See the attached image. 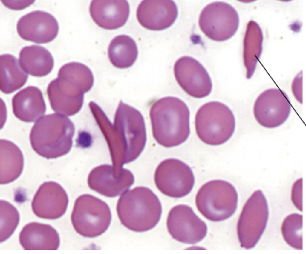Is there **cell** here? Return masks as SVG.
Masks as SVG:
<instances>
[{
  "label": "cell",
  "instance_id": "6da1fadb",
  "mask_svg": "<svg viewBox=\"0 0 306 254\" xmlns=\"http://www.w3.org/2000/svg\"><path fill=\"white\" fill-rule=\"evenodd\" d=\"M149 115L154 138L169 148L185 141L190 133V112L185 102L174 97L161 98L152 105Z\"/></svg>",
  "mask_w": 306,
  "mask_h": 254
},
{
  "label": "cell",
  "instance_id": "7a4b0ae2",
  "mask_svg": "<svg viewBox=\"0 0 306 254\" xmlns=\"http://www.w3.org/2000/svg\"><path fill=\"white\" fill-rule=\"evenodd\" d=\"M116 210L122 224L131 230L141 232L156 225L160 219L162 207L151 189L140 186L123 194L117 201Z\"/></svg>",
  "mask_w": 306,
  "mask_h": 254
},
{
  "label": "cell",
  "instance_id": "3957f363",
  "mask_svg": "<svg viewBox=\"0 0 306 254\" xmlns=\"http://www.w3.org/2000/svg\"><path fill=\"white\" fill-rule=\"evenodd\" d=\"M72 126L69 119L52 113L39 118L33 126L30 135L32 148L47 159H54L67 154L72 144Z\"/></svg>",
  "mask_w": 306,
  "mask_h": 254
},
{
  "label": "cell",
  "instance_id": "277c9868",
  "mask_svg": "<svg viewBox=\"0 0 306 254\" xmlns=\"http://www.w3.org/2000/svg\"><path fill=\"white\" fill-rule=\"evenodd\" d=\"M116 116L120 136L115 144L114 154L125 164L136 160L143 150L147 138L145 124L139 110L121 101Z\"/></svg>",
  "mask_w": 306,
  "mask_h": 254
},
{
  "label": "cell",
  "instance_id": "5b68a950",
  "mask_svg": "<svg viewBox=\"0 0 306 254\" xmlns=\"http://www.w3.org/2000/svg\"><path fill=\"white\" fill-rule=\"evenodd\" d=\"M235 119L230 109L224 104L212 101L203 104L195 116V126L199 138L210 145L223 144L232 135Z\"/></svg>",
  "mask_w": 306,
  "mask_h": 254
},
{
  "label": "cell",
  "instance_id": "8992f818",
  "mask_svg": "<svg viewBox=\"0 0 306 254\" xmlns=\"http://www.w3.org/2000/svg\"><path fill=\"white\" fill-rule=\"evenodd\" d=\"M237 191L230 183L214 180L203 184L195 197L196 207L207 219L218 222L227 219L235 213L238 205Z\"/></svg>",
  "mask_w": 306,
  "mask_h": 254
},
{
  "label": "cell",
  "instance_id": "52a82bcc",
  "mask_svg": "<svg viewBox=\"0 0 306 254\" xmlns=\"http://www.w3.org/2000/svg\"><path fill=\"white\" fill-rule=\"evenodd\" d=\"M72 224L80 235L93 238L100 235L110 224V209L105 202L92 195L84 194L76 200L71 216Z\"/></svg>",
  "mask_w": 306,
  "mask_h": 254
},
{
  "label": "cell",
  "instance_id": "ba28073f",
  "mask_svg": "<svg viewBox=\"0 0 306 254\" xmlns=\"http://www.w3.org/2000/svg\"><path fill=\"white\" fill-rule=\"evenodd\" d=\"M269 216L268 205L260 190L255 191L244 204L237 226L238 239L241 247L253 248L262 235Z\"/></svg>",
  "mask_w": 306,
  "mask_h": 254
},
{
  "label": "cell",
  "instance_id": "9c48e42d",
  "mask_svg": "<svg viewBox=\"0 0 306 254\" xmlns=\"http://www.w3.org/2000/svg\"><path fill=\"white\" fill-rule=\"evenodd\" d=\"M198 24L201 30L208 38L223 41L235 35L239 26V18L237 11L230 4L215 2L202 10Z\"/></svg>",
  "mask_w": 306,
  "mask_h": 254
},
{
  "label": "cell",
  "instance_id": "30bf717a",
  "mask_svg": "<svg viewBox=\"0 0 306 254\" xmlns=\"http://www.w3.org/2000/svg\"><path fill=\"white\" fill-rule=\"evenodd\" d=\"M154 181L161 193L175 198L189 194L195 182L194 176L190 167L175 158L164 160L159 164L155 172Z\"/></svg>",
  "mask_w": 306,
  "mask_h": 254
},
{
  "label": "cell",
  "instance_id": "8fae6325",
  "mask_svg": "<svg viewBox=\"0 0 306 254\" xmlns=\"http://www.w3.org/2000/svg\"><path fill=\"white\" fill-rule=\"evenodd\" d=\"M168 230L173 238L185 244H194L206 236V224L187 205L179 204L173 207L166 221Z\"/></svg>",
  "mask_w": 306,
  "mask_h": 254
},
{
  "label": "cell",
  "instance_id": "7c38bea8",
  "mask_svg": "<svg viewBox=\"0 0 306 254\" xmlns=\"http://www.w3.org/2000/svg\"><path fill=\"white\" fill-rule=\"evenodd\" d=\"M291 110L287 96L278 88L269 89L262 93L257 98L253 107L257 122L269 128L282 124L288 118Z\"/></svg>",
  "mask_w": 306,
  "mask_h": 254
},
{
  "label": "cell",
  "instance_id": "4fadbf2b",
  "mask_svg": "<svg viewBox=\"0 0 306 254\" xmlns=\"http://www.w3.org/2000/svg\"><path fill=\"white\" fill-rule=\"evenodd\" d=\"M174 73L178 84L191 97L201 98L211 92V78L206 69L195 59L186 56L180 58L175 63Z\"/></svg>",
  "mask_w": 306,
  "mask_h": 254
},
{
  "label": "cell",
  "instance_id": "5bb4252c",
  "mask_svg": "<svg viewBox=\"0 0 306 254\" xmlns=\"http://www.w3.org/2000/svg\"><path fill=\"white\" fill-rule=\"evenodd\" d=\"M17 32L24 40L38 44L50 42L58 35V23L47 12L36 10L22 16L17 24Z\"/></svg>",
  "mask_w": 306,
  "mask_h": 254
},
{
  "label": "cell",
  "instance_id": "9a60e30c",
  "mask_svg": "<svg viewBox=\"0 0 306 254\" xmlns=\"http://www.w3.org/2000/svg\"><path fill=\"white\" fill-rule=\"evenodd\" d=\"M68 203V195L62 186L56 182L48 181L39 187L32 201L31 207L37 217L54 220L64 214Z\"/></svg>",
  "mask_w": 306,
  "mask_h": 254
},
{
  "label": "cell",
  "instance_id": "2e32d148",
  "mask_svg": "<svg viewBox=\"0 0 306 254\" xmlns=\"http://www.w3.org/2000/svg\"><path fill=\"white\" fill-rule=\"evenodd\" d=\"M134 177L129 170L124 168L119 177L114 176L112 166L105 164L97 166L90 173L88 178L91 190L105 197L113 198L127 191L133 184Z\"/></svg>",
  "mask_w": 306,
  "mask_h": 254
},
{
  "label": "cell",
  "instance_id": "e0dca14e",
  "mask_svg": "<svg viewBox=\"0 0 306 254\" xmlns=\"http://www.w3.org/2000/svg\"><path fill=\"white\" fill-rule=\"evenodd\" d=\"M178 15L177 6L172 0H144L139 4L137 17L144 27L152 30L167 29L174 23Z\"/></svg>",
  "mask_w": 306,
  "mask_h": 254
},
{
  "label": "cell",
  "instance_id": "ac0fdd59",
  "mask_svg": "<svg viewBox=\"0 0 306 254\" xmlns=\"http://www.w3.org/2000/svg\"><path fill=\"white\" fill-rule=\"evenodd\" d=\"M47 93L51 109L68 116L78 112L83 101L84 93L67 79L58 76L49 84Z\"/></svg>",
  "mask_w": 306,
  "mask_h": 254
},
{
  "label": "cell",
  "instance_id": "d6986e66",
  "mask_svg": "<svg viewBox=\"0 0 306 254\" xmlns=\"http://www.w3.org/2000/svg\"><path fill=\"white\" fill-rule=\"evenodd\" d=\"M89 12L95 23L107 30H115L123 26L128 18L130 7L126 0H93Z\"/></svg>",
  "mask_w": 306,
  "mask_h": 254
},
{
  "label": "cell",
  "instance_id": "ffe728a7",
  "mask_svg": "<svg viewBox=\"0 0 306 254\" xmlns=\"http://www.w3.org/2000/svg\"><path fill=\"white\" fill-rule=\"evenodd\" d=\"M12 106L15 116L26 122L35 121L46 110L42 93L34 86H28L15 94L12 99Z\"/></svg>",
  "mask_w": 306,
  "mask_h": 254
},
{
  "label": "cell",
  "instance_id": "44dd1931",
  "mask_svg": "<svg viewBox=\"0 0 306 254\" xmlns=\"http://www.w3.org/2000/svg\"><path fill=\"white\" fill-rule=\"evenodd\" d=\"M19 242L25 250H57L60 243L56 230L49 224L32 222L23 227Z\"/></svg>",
  "mask_w": 306,
  "mask_h": 254
},
{
  "label": "cell",
  "instance_id": "7402d4cb",
  "mask_svg": "<svg viewBox=\"0 0 306 254\" xmlns=\"http://www.w3.org/2000/svg\"><path fill=\"white\" fill-rule=\"evenodd\" d=\"M19 63L22 69L29 74L42 77L48 74L54 66L51 53L45 48L38 45L25 46L21 50Z\"/></svg>",
  "mask_w": 306,
  "mask_h": 254
},
{
  "label": "cell",
  "instance_id": "603a6c76",
  "mask_svg": "<svg viewBox=\"0 0 306 254\" xmlns=\"http://www.w3.org/2000/svg\"><path fill=\"white\" fill-rule=\"evenodd\" d=\"M1 184L13 181L21 175L24 166V158L19 147L13 143L0 140Z\"/></svg>",
  "mask_w": 306,
  "mask_h": 254
},
{
  "label": "cell",
  "instance_id": "cb8c5ba5",
  "mask_svg": "<svg viewBox=\"0 0 306 254\" xmlns=\"http://www.w3.org/2000/svg\"><path fill=\"white\" fill-rule=\"evenodd\" d=\"M263 35L261 30L255 22L248 23L243 41V57L246 70V78L252 76L262 50Z\"/></svg>",
  "mask_w": 306,
  "mask_h": 254
},
{
  "label": "cell",
  "instance_id": "d4e9b609",
  "mask_svg": "<svg viewBox=\"0 0 306 254\" xmlns=\"http://www.w3.org/2000/svg\"><path fill=\"white\" fill-rule=\"evenodd\" d=\"M0 89L6 94L19 89L26 83L28 75L21 68L17 59L7 54L0 56Z\"/></svg>",
  "mask_w": 306,
  "mask_h": 254
},
{
  "label": "cell",
  "instance_id": "484cf974",
  "mask_svg": "<svg viewBox=\"0 0 306 254\" xmlns=\"http://www.w3.org/2000/svg\"><path fill=\"white\" fill-rule=\"evenodd\" d=\"M108 58L112 64L120 69L131 66L138 55V50L135 41L129 36L122 35L114 37L108 48Z\"/></svg>",
  "mask_w": 306,
  "mask_h": 254
},
{
  "label": "cell",
  "instance_id": "4316f807",
  "mask_svg": "<svg viewBox=\"0 0 306 254\" xmlns=\"http://www.w3.org/2000/svg\"><path fill=\"white\" fill-rule=\"evenodd\" d=\"M58 75L68 80L84 93L89 91L94 84V77L91 70L81 63L72 62L64 65L59 69Z\"/></svg>",
  "mask_w": 306,
  "mask_h": 254
},
{
  "label": "cell",
  "instance_id": "83f0119b",
  "mask_svg": "<svg viewBox=\"0 0 306 254\" xmlns=\"http://www.w3.org/2000/svg\"><path fill=\"white\" fill-rule=\"evenodd\" d=\"M303 216L291 214L283 221L281 227L283 238L290 246L297 250L303 249Z\"/></svg>",
  "mask_w": 306,
  "mask_h": 254
},
{
  "label": "cell",
  "instance_id": "f1b7e54d",
  "mask_svg": "<svg viewBox=\"0 0 306 254\" xmlns=\"http://www.w3.org/2000/svg\"><path fill=\"white\" fill-rule=\"evenodd\" d=\"M20 216L16 208L9 202L0 200V243L13 234L19 223Z\"/></svg>",
  "mask_w": 306,
  "mask_h": 254
},
{
  "label": "cell",
  "instance_id": "f546056e",
  "mask_svg": "<svg viewBox=\"0 0 306 254\" xmlns=\"http://www.w3.org/2000/svg\"><path fill=\"white\" fill-rule=\"evenodd\" d=\"M302 179L297 180L294 184L291 192V200L297 208L300 211L302 210Z\"/></svg>",
  "mask_w": 306,
  "mask_h": 254
},
{
  "label": "cell",
  "instance_id": "4dcf8cb0",
  "mask_svg": "<svg viewBox=\"0 0 306 254\" xmlns=\"http://www.w3.org/2000/svg\"><path fill=\"white\" fill-rule=\"evenodd\" d=\"M302 73L300 72L295 78L292 84L293 93L297 100L302 103Z\"/></svg>",
  "mask_w": 306,
  "mask_h": 254
},
{
  "label": "cell",
  "instance_id": "1f68e13d",
  "mask_svg": "<svg viewBox=\"0 0 306 254\" xmlns=\"http://www.w3.org/2000/svg\"><path fill=\"white\" fill-rule=\"evenodd\" d=\"M92 138L90 134L87 132L82 131L78 135L77 140V145L82 148H87L91 145Z\"/></svg>",
  "mask_w": 306,
  "mask_h": 254
}]
</instances>
